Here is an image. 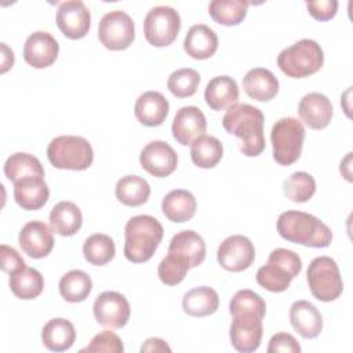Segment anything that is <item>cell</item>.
<instances>
[{
  "label": "cell",
  "instance_id": "cell-1",
  "mask_svg": "<svg viewBox=\"0 0 353 353\" xmlns=\"http://www.w3.org/2000/svg\"><path fill=\"white\" fill-rule=\"evenodd\" d=\"M263 113L248 103H236L228 109L222 119L223 128L240 139V150L248 157L259 156L265 146Z\"/></svg>",
  "mask_w": 353,
  "mask_h": 353
},
{
  "label": "cell",
  "instance_id": "cell-2",
  "mask_svg": "<svg viewBox=\"0 0 353 353\" xmlns=\"http://www.w3.org/2000/svg\"><path fill=\"white\" fill-rule=\"evenodd\" d=\"M276 228L284 240L306 247L324 248L332 240L331 229L317 216L303 211L288 210L281 212Z\"/></svg>",
  "mask_w": 353,
  "mask_h": 353
},
{
  "label": "cell",
  "instance_id": "cell-3",
  "mask_svg": "<svg viewBox=\"0 0 353 353\" xmlns=\"http://www.w3.org/2000/svg\"><path fill=\"white\" fill-rule=\"evenodd\" d=\"M164 229L152 215H135L124 228V256L132 263L149 261L161 243Z\"/></svg>",
  "mask_w": 353,
  "mask_h": 353
},
{
  "label": "cell",
  "instance_id": "cell-4",
  "mask_svg": "<svg viewBox=\"0 0 353 353\" xmlns=\"http://www.w3.org/2000/svg\"><path fill=\"white\" fill-rule=\"evenodd\" d=\"M302 261L299 255L287 248H276L269 254L266 265L256 272V283L270 291L283 292L290 287L294 277L299 274Z\"/></svg>",
  "mask_w": 353,
  "mask_h": 353
},
{
  "label": "cell",
  "instance_id": "cell-5",
  "mask_svg": "<svg viewBox=\"0 0 353 353\" xmlns=\"http://www.w3.org/2000/svg\"><path fill=\"white\" fill-rule=\"evenodd\" d=\"M324 63V52L320 44L312 39H302L284 48L277 57L280 70L292 79H303L314 74Z\"/></svg>",
  "mask_w": 353,
  "mask_h": 353
},
{
  "label": "cell",
  "instance_id": "cell-6",
  "mask_svg": "<svg viewBox=\"0 0 353 353\" xmlns=\"http://www.w3.org/2000/svg\"><path fill=\"white\" fill-rule=\"evenodd\" d=\"M47 157L55 168L83 171L92 164L94 150L83 137L59 135L48 143Z\"/></svg>",
  "mask_w": 353,
  "mask_h": 353
},
{
  "label": "cell",
  "instance_id": "cell-7",
  "mask_svg": "<svg viewBox=\"0 0 353 353\" xmlns=\"http://www.w3.org/2000/svg\"><path fill=\"white\" fill-rule=\"evenodd\" d=\"M305 128L295 117H283L277 120L270 132L273 146V159L280 165H291L302 153Z\"/></svg>",
  "mask_w": 353,
  "mask_h": 353
},
{
  "label": "cell",
  "instance_id": "cell-8",
  "mask_svg": "<svg viewBox=\"0 0 353 353\" xmlns=\"http://www.w3.org/2000/svg\"><path fill=\"white\" fill-rule=\"evenodd\" d=\"M306 280L312 295L323 302L335 301L343 291L339 268L330 256L314 258L307 266Z\"/></svg>",
  "mask_w": 353,
  "mask_h": 353
},
{
  "label": "cell",
  "instance_id": "cell-9",
  "mask_svg": "<svg viewBox=\"0 0 353 353\" xmlns=\"http://www.w3.org/2000/svg\"><path fill=\"white\" fill-rule=\"evenodd\" d=\"M181 29V17L170 6H156L143 19L145 39L153 47L170 46Z\"/></svg>",
  "mask_w": 353,
  "mask_h": 353
},
{
  "label": "cell",
  "instance_id": "cell-10",
  "mask_svg": "<svg viewBox=\"0 0 353 353\" xmlns=\"http://www.w3.org/2000/svg\"><path fill=\"white\" fill-rule=\"evenodd\" d=\"M98 39L112 51H121L131 46L135 39V25L132 18L121 10L106 12L98 25Z\"/></svg>",
  "mask_w": 353,
  "mask_h": 353
},
{
  "label": "cell",
  "instance_id": "cell-11",
  "mask_svg": "<svg viewBox=\"0 0 353 353\" xmlns=\"http://www.w3.org/2000/svg\"><path fill=\"white\" fill-rule=\"evenodd\" d=\"M232 316L233 320L229 331L232 346L243 353L255 352L261 345L263 334L262 319L265 316L256 312H237Z\"/></svg>",
  "mask_w": 353,
  "mask_h": 353
},
{
  "label": "cell",
  "instance_id": "cell-12",
  "mask_svg": "<svg viewBox=\"0 0 353 353\" xmlns=\"http://www.w3.org/2000/svg\"><path fill=\"white\" fill-rule=\"evenodd\" d=\"M92 310L98 324L112 330L124 327L131 314L127 298L116 291H105L99 294L94 302Z\"/></svg>",
  "mask_w": 353,
  "mask_h": 353
},
{
  "label": "cell",
  "instance_id": "cell-13",
  "mask_svg": "<svg viewBox=\"0 0 353 353\" xmlns=\"http://www.w3.org/2000/svg\"><path fill=\"white\" fill-rule=\"evenodd\" d=\"M218 263L229 272H243L248 269L255 259V248L251 240L243 234L226 237L216 251Z\"/></svg>",
  "mask_w": 353,
  "mask_h": 353
},
{
  "label": "cell",
  "instance_id": "cell-14",
  "mask_svg": "<svg viewBox=\"0 0 353 353\" xmlns=\"http://www.w3.org/2000/svg\"><path fill=\"white\" fill-rule=\"evenodd\" d=\"M57 25L68 39H83L91 25L90 10L81 0L63 1L57 10Z\"/></svg>",
  "mask_w": 353,
  "mask_h": 353
},
{
  "label": "cell",
  "instance_id": "cell-15",
  "mask_svg": "<svg viewBox=\"0 0 353 353\" xmlns=\"http://www.w3.org/2000/svg\"><path fill=\"white\" fill-rule=\"evenodd\" d=\"M139 163L150 175L164 178L175 171L178 165V156L167 142L152 141L142 149Z\"/></svg>",
  "mask_w": 353,
  "mask_h": 353
},
{
  "label": "cell",
  "instance_id": "cell-16",
  "mask_svg": "<svg viewBox=\"0 0 353 353\" xmlns=\"http://www.w3.org/2000/svg\"><path fill=\"white\" fill-rule=\"evenodd\" d=\"M207 130V120L201 109L197 106L181 108L172 120L171 131L174 139L183 145H192L194 141L201 138Z\"/></svg>",
  "mask_w": 353,
  "mask_h": 353
},
{
  "label": "cell",
  "instance_id": "cell-17",
  "mask_svg": "<svg viewBox=\"0 0 353 353\" xmlns=\"http://www.w3.org/2000/svg\"><path fill=\"white\" fill-rule=\"evenodd\" d=\"M59 52V44L48 32H33L25 41L23 59L36 69L51 66Z\"/></svg>",
  "mask_w": 353,
  "mask_h": 353
},
{
  "label": "cell",
  "instance_id": "cell-18",
  "mask_svg": "<svg viewBox=\"0 0 353 353\" xmlns=\"http://www.w3.org/2000/svg\"><path fill=\"white\" fill-rule=\"evenodd\" d=\"M18 241L22 251L30 258H44L54 248L52 229L41 221H30L21 229Z\"/></svg>",
  "mask_w": 353,
  "mask_h": 353
},
{
  "label": "cell",
  "instance_id": "cell-19",
  "mask_svg": "<svg viewBox=\"0 0 353 353\" xmlns=\"http://www.w3.org/2000/svg\"><path fill=\"white\" fill-rule=\"evenodd\" d=\"M298 114L309 128L323 130L332 119L331 101L324 94L309 92L301 99Z\"/></svg>",
  "mask_w": 353,
  "mask_h": 353
},
{
  "label": "cell",
  "instance_id": "cell-20",
  "mask_svg": "<svg viewBox=\"0 0 353 353\" xmlns=\"http://www.w3.org/2000/svg\"><path fill=\"white\" fill-rule=\"evenodd\" d=\"M170 103L161 92L146 91L135 102L134 113L138 121L146 127L161 125L168 114Z\"/></svg>",
  "mask_w": 353,
  "mask_h": 353
},
{
  "label": "cell",
  "instance_id": "cell-21",
  "mask_svg": "<svg viewBox=\"0 0 353 353\" xmlns=\"http://www.w3.org/2000/svg\"><path fill=\"white\" fill-rule=\"evenodd\" d=\"M290 321L294 330L306 339H313L323 330V317L319 309L307 301H295L290 307Z\"/></svg>",
  "mask_w": 353,
  "mask_h": 353
},
{
  "label": "cell",
  "instance_id": "cell-22",
  "mask_svg": "<svg viewBox=\"0 0 353 353\" xmlns=\"http://www.w3.org/2000/svg\"><path fill=\"white\" fill-rule=\"evenodd\" d=\"M48 197L50 189L41 176H29L14 183V199L23 210H40Z\"/></svg>",
  "mask_w": 353,
  "mask_h": 353
},
{
  "label": "cell",
  "instance_id": "cell-23",
  "mask_svg": "<svg viewBox=\"0 0 353 353\" xmlns=\"http://www.w3.org/2000/svg\"><path fill=\"white\" fill-rule=\"evenodd\" d=\"M205 103L212 110H225L239 101V87L234 79L229 76H216L211 79L204 91Z\"/></svg>",
  "mask_w": 353,
  "mask_h": 353
},
{
  "label": "cell",
  "instance_id": "cell-24",
  "mask_svg": "<svg viewBox=\"0 0 353 353\" xmlns=\"http://www.w3.org/2000/svg\"><path fill=\"white\" fill-rule=\"evenodd\" d=\"M218 48V36L207 25H193L183 40V50L194 59H208Z\"/></svg>",
  "mask_w": 353,
  "mask_h": 353
},
{
  "label": "cell",
  "instance_id": "cell-25",
  "mask_svg": "<svg viewBox=\"0 0 353 353\" xmlns=\"http://www.w3.org/2000/svg\"><path fill=\"white\" fill-rule=\"evenodd\" d=\"M243 87L250 98L266 102L277 95L279 80L269 69L254 68L244 76Z\"/></svg>",
  "mask_w": 353,
  "mask_h": 353
},
{
  "label": "cell",
  "instance_id": "cell-26",
  "mask_svg": "<svg viewBox=\"0 0 353 353\" xmlns=\"http://www.w3.org/2000/svg\"><path fill=\"white\" fill-rule=\"evenodd\" d=\"M197 203L194 196L185 189L168 192L161 201V211L171 222L182 223L192 219L196 214Z\"/></svg>",
  "mask_w": 353,
  "mask_h": 353
},
{
  "label": "cell",
  "instance_id": "cell-27",
  "mask_svg": "<svg viewBox=\"0 0 353 353\" xmlns=\"http://www.w3.org/2000/svg\"><path fill=\"white\" fill-rule=\"evenodd\" d=\"M76 339L74 325L66 319H51L41 330L43 345L52 352H63L72 347Z\"/></svg>",
  "mask_w": 353,
  "mask_h": 353
},
{
  "label": "cell",
  "instance_id": "cell-28",
  "mask_svg": "<svg viewBox=\"0 0 353 353\" xmlns=\"http://www.w3.org/2000/svg\"><path fill=\"white\" fill-rule=\"evenodd\" d=\"M83 223L80 208L72 201L57 203L50 212V226L59 236L76 234Z\"/></svg>",
  "mask_w": 353,
  "mask_h": 353
},
{
  "label": "cell",
  "instance_id": "cell-29",
  "mask_svg": "<svg viewBox=\"0 0 353 353\" xmlns=\"http://www.w3.org/2000/svg\"><path fill=\"white\" fill-rule=\"evenodd\" d=\"M219 306V296L211 287L201 285L188 291L182 299L183 312L193 317H204L215 313Z\"/></svg>",
  "mask_w": 353,
  "mask_h": 353
},
{
  "label": "cell",
  "instance_id": "cell-30",
  "mask_svg": "<svg viewBox=\"0 0 353 353\" xmlns=\"http://www.w3.org/2000/svg\"><path fill=\"white\" fill-rule=\"evenodd\" d=\"M168 251L182 254L188 258L190 268H197L205 259V243L194 230L178 232L170 241Z\"/></svg>",
  "mask_w": 353,
  "mask_h": 353
},
{
  "label": "cell",
  "instance_id": "cell-31",
  "mask_svg": "<svg viewBox=\"0 0 353 353\" xmlns=\"http://www.w3.org/2000/svg\"><path fill=\"white\" fill-rule=\"evenodd\" d=\"M114 193L117 200L124 205L138 207L148 201L150 186L146 179L138 175H125L117 181Z\"/></svg>",
  "mask_w": 353,
  "mask_h": 353
},
{
  "label": "cell",
  "instance_id": "cell-32",
  "mask_svg": "<svg viewBox=\"0 0 353 353\" xmlns=\"http://www.w3.org/2000/svg\"><path fill=\"white\" fill-rule=\"evenodd\" d=\"M4 175L8 181L15 183L23 178L41 176L44 178V168L40 160L29 153L18 152L11 154L4 163Z\"/></svg>",
  "mask_w": 353,
  "mask_h": 353
},
{
  "label": "cell",
  "instance_id": "cell-33",
  "mask_svg": "<svg viewBox=\"0 0 353 353\" xmlns=\"http://www.w3.org/2000/svg\"><path fill=\"white\" fill-rule=\"evenodd\" d=\"M10 288L19 299H34L44 288V279L34 268H23L22 270L10 274Z\"/></svg>",
  "mask_w": 353,
  "mask_h": 353
},
{
  "label": "cell",
  "instance_id": "cell-34",
  "mask_svg": "<svg viewBox=\"0 0 353 353\" xmlns=\"http://www.w3.org/2000/svg\"><path fill=\"white\" fill-rule=\"evenodd\" d=\"M92 290L91 277L79 269L65 273L59 280V294L61 296L70 302L77 303L87 299Z\"/></svg>",
  "mask_w": 353,
  "mask_h": 353
},
{
  "label": "cell",
  "instance_id": "cell-35",
  "mask_svg": "<svg viewBox=\"0 0 353 353\" xmlns=\"http://www.w3.org/2000/svg\"><path fill=\"white\" fill-rule=\"evenodd\" d=\"M223 156V146L221 141L211 135H203L192 143L190 157L194 165L200 168L215 167Z\"/></svg>",
  "mask_w": 353,
  "mask_h": 353
},
{
  "label": "cell",
  "instance_id": "cell-36",
  "mask_svg": "<svg viewBox=\"0 0 353 353\" xmlns=\"http://www.w3.org/2000/svg\"><path fill=\"white\" fill-rule=\"evenodd\" d=\"M250 3L243 0H214L208 4L211 18L223 26H236L247 15Z\"/></svg>",
  "mask_w": 353,
  "mask_h": 353
},
{
  "label": "cell",
  "instance_id": "cell-37",
  "mask_svg": "<svg viewBox=\"0 0 353 353\" xmlns=\"http://www.w3.org/2000/svg\"><path fill=\"white\" fill-rule=\"evenodd\" d=\"M83 254L88 263L103 266L114 258L116 245L110 236L103 233H94L85 239L83 244Z\"/></svg>",
  "mask_w": 353,
  "mask_h": 353
},
{
  "label": "cell",
  "instance_id": "cell-38",
  "mask_svg": "<svg viewBox=\"0 0 353 353\" xmlns=\"http://www.w3.org/2000/svg\"><path fill=\"white\" fill-rule=\"evenodd\" d=\"M190 269L189 261L185 255L168 251V254L161 259L157 268L159 279L165 285L179 284Z\"/></svg>",
  "mask_w": 353,
  "mask_h": 353
},
{
  "label": "cell",
  "instance_id": "cell-39",
  "mask_svg": "<svg viewBox=\"0 0 353 353\" xmlns=\"http://www.w3.org/2000/svg\"><path fill=\"white\" fill-rule=\"evenodd\" d=\"M283 192L288 200L294 203H305L313 197L316 192V181L309 172L298 171L283 182Z\"/></svg>",
  "mask_w": 353,
  "mask_h": 353
},
{
  "label": "cell",
  "instance_id": "cell-40",
  "mask_svg": "<svg viewBox=\"0 0 353 353\" xmlns=\"http://www.w3.org/2000/svg\"><path fill=\"white\" fill-rule=\"evenodd\" d=\"M200 84V74L192 68H182L172 72L167 80V87L176 98L192 97Z\"/></svg>",
  "mask_w": 353,
  "mask_h": 353
},
{
  "label": "cell",
  "instance_id": "cell-41",
  "mask_svg": "<svg viewBox=\"0 0 353 353\" xmlns=\"http://www.w3.org/2000/svg\"><path fill=\"white\" fill-rule=\"evenodd\" d=\"M229 312H230V314L237 313V312H256V313L265 316L266 303L261 298V295L245 288V290L237 291L233 295V298L230 299V303H229Z\"/></svg>",
  "mask_w": 353,
  "mask_h": 353
},
{
  "label": "cell",
  "instance_id": "cell-42",
  "mask_svg": "<svg viewBox=\"0 0 353 353\" xmlns=\"http://www.w3.org/2000/svg\"><path fill=\"white\" fill-rule=\"evenodd\" d=\"M124 350V345L120 339V336L109 330H105L99 334H97L90 343L81 349V352H88V353H121Z\"/></svg>",
  "mask_w": 353,
  "mask_h": 353
},
{
  "label": "cell",
  "instance_id": "cell-43",
  "mask_svg": "<svg viewBox=\"0 0 353 353\" xmlns=\"http://www.w3.org/2000/svg\"><path fill=\"white\" fill-rule=\"evenodd\" d=\"M299 353L301 352V345L296 342V339L288 334V332H277L274 334L268 346V353Z\"/></svg>",
  "mask_w": 353,
  "mask_h": 353
},
{
  "label": "cell",
  "instance_id": "cell-44",
  "mask_svg": "<svg viewBox=\"0 0 353 353\" xmlns=\"http://www.w3.org/2000/svg\"><path fill=\"white\" fill-rule=\"evenodd\" d=\"M0 258H1V263H0L1 270L8 274H14L22 270L23 268H26L25 261L18 254V251L6 244L0 245Z\"/></svg>",
  "mask_w": 353,
  "mask_h": 353
},
{
  "label": "cell",
  "instance_id": "cell-45",
  "mask_svg": "<svg viewBox=\"0 0 353 353\" xmlns=\"http://www.w3.org/2000/svg\"><path fill=\"white\" fill-rule=\"evenodd\" d=\"M309 14L317 21H330L335 17L338 10L336 0H320V1H306Z\"/></svg>",
  "mask_w": 353,
  "mask_h": 353
},
{
  "label": "cell",
  "instance_id": "cell-46",
  "mask_svg": "<svg viewBox=\"0 0 353 353\" xmlns=\"http://www.w3.org/2000/svg\"><path fill=\"white\" fill-rule=\"evenodd\" d=\"M141 352H171V347L160 338H149L141 346Z\"/></svg>",
  "mask_w": 353,
  "mask_h": 353
},
{
  "label": "cell",
  "instance_id": "cell-47",
  "mask_svg": "<svg viewBox=\"0 0 353 353\" xmlns=\"http://www.w3.org/2000/svg\"><path fill=\"white\" fill-rule=\"evenodd\" d=\"M14 65V52L6 43H1V73H6Z\"/></svg>",
  "mask_w": 353,
  "mask_h": 353
}]
</instances>
